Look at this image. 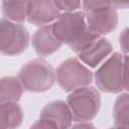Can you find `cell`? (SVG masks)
Listing matches in <instances>:
<instances>
[{"label":"cell","instance_id":"6da1fadb","mask_svg":"<svg viewBox=\"0 0 129 129\" xmlns=\"http://www.w3.org/2000/svg\"><path fill=\"white\" fill-rule=\"evenodd\" d=\"M51 28L56 38L75 52H79L101 36L88 28L85 13L82 11L60 13L51 24Z\"/></svg>","mask_w":129,"mask_h":129},{"label":"cell","instance_id":"7a4b0ae2","mask_svg":"<svg viewBox=\"0 0 129 129\" xmlns=\"http://www.w3.org/2000/svg\"><path fill=\"white\" fill-rule=\"evenodd\" d=\"M98 89L104 93L119 94L128 90L127 54L113 52L93 76Z\"/></svg>","mask_w":129,"mask_h":129},{"label":"cell","instance_id":"3957f363","mask_svg":"<svg viewBox=\"0 0 129 129\" xmlns=\"http://www.w3.org/2000/svg\"><path fill=\"white\" fill-rule=\"evenodd\" d=\"M17 78L25 91L41 93L53 87L55 83V72L46 60L35 58L22 66Z\"/></svg>","mask_w":129,"mask_h":129},{"label":"cell","instance_id":"277c9868","mask_svg":"<svg viewBox=\"0 0 129 129\" xmlns=\"http://www.w3.org/2000/svg\"><path fill=\"white\" fill-rule=\"evenodd\" d=\"M73 118L77 122L92 121L99 113L101 96L94 87H83L70 92L67 98Z\"/></svg>","mask_w":129,"mask_h":129},{"label":"cell","instance_id":"5b68a950","mask_svg":"<svg viewBox=\"0 0 129 129\" xmlns=\"http://www.w3.org/2000/svg\"><path fill=\"white\" fill-rule=\"evenodd\" d=\"M93 73L77 57H70L60 62L55 72V81L64 92H72L91 85Z\"/></svg>","mask_w":129,"mask_h":129},{"label":"cell","instance_id":"8992f818","mask_svg":"<svg viewBox=\"0 0 129 129\" xmlns=\"http://www.w3.org/2000/svg\"><path fill=\"white\" fill-rule=\"evenodd\" d=\"M29 44L27 29L17 22L0 18V53L4 55H19Z\"/></svg>","mask_w":129,"mask_h":129},{"label":"cell","instance_id":"52a82bcc","mask_svg":"<svg viewBox=\"0 0 129 129\" xmlns=\"http://www.w3.org/2000/svg\"><path fill=\"white\" fill-rule=\"evenodd\" d=\"M73 115L67 102L54 100L47 103L40 111L39 119L31 128H69L73 123Z\"/></svg>","mask_w":129,"mask_h":129},{"label":"cell","instance_id":"ba28073f","mask_svg":"<svg viewBox=\"0 0 129 129\" xmlns=\"http://www.w3.org/2000/svg\"><path fill=\"white\" fill-rule=\"evenodd\" d=\"M85 17L88 28L102 36L112 32L118 24V14L112 5L86 12Z\"/></svg>","mask_w":129,"mask_h":129},{"label":"cell","instance_id":"9c48e42d","mask_svg":"<svg viewBox=\"0 0 129 129\" xmlns=\"http://www.w3.org/2000/svg\"><path fill=\"white\" fill-rule=\"evenodd\" d=\"M113 52L111 42L104 36H99L86 47L77 52L79 59L90 68H97Z\"/></svg>","mask_w":129,"mask_h":129},{"label":"cell","instance_id":"30bf717a","mask_svg":"<svg viewBox=\"0 0 129 129\" xmlns=\"http://www.w3.org/2000/svg\"><path fill=\"white\" fill-rule=\"evenodd\" d=\"M59 14L52 0H30L27 21L37 26H43L53 22Z\"/></svg>","mask_w":129,"mask_h":129},{"label":"cell","instance_id":"8fae6325","mask_svg":"<svg viewBox=\"0 0 129 129\" xmlns=\"http://www.w3.org/2000/svg\"><path fill=\"white\" fill-rule=\"evenodd\" d=\"M32 45L39 56H47L57 51L62 43L54 35L51 25H43L32 36Z\"/></svg>","mask_w":129,"mask_h":129},{"label":"cell","instance_id":"7c38bea8","mask_svg":"<svg viewBox=\"0 0 129 129\" xmlns=\"http://www.w3.org/2000/svg\"><path fill=\"white\" fill-rule=\"evenodd\" d=\"M23 121V110L17 102H0V129L17 128Z\"/></svg>","mask_w":129,"mask_h":129},{"label":"cell","instance_id":"4fadbf2b","mask_svg":"<svg viewBox=\"0 0 129 129\" xmlns=\"http://www.w3.org/2000/svg\"><path fill=\"white\" fill-rule=\"evenodd\" d=\"M30 0H2V15L17 23L27 20Z\"/></svg>","mask_w":129,"mask_h":129},{"label":"cell","instance_id":"5bb4252c","mask_svg":"<svg viewBox=\"0 0 129 129\" xmlns=\"http://www.w3.org/2000/svg\"><path fill=\"white\" fill-rule=\"evenodd\" d=\"M23 87L17 77L8 76L0 79V102H18Z\"/></svg>","mask_w":129,"mask_h":129},{"label":"cell","instance_id":"9a60e30c","mask_svg":"<svg viewBox=\"0 0 129 129\" xmlns=\"http://www.w3.org/2000/svg\"><path fill=\"white\" fill-rule=\"evenodd\" d=\"M119 94L113 107L114 126L118 128H127L129 126V95L127 91Z\"/></svg>","mask_w":129,"mask_h":129},{"label":"cell","instance_id":"2e32d148","mask_svg":"<svg viewBox=\"0 0 129 129\" xmlns=\"http://www.w3.org/2000/svg\"><path fill=\"white\" fill-rule=\"evenodd\" d=\"M58 11L73 12L81 8L82 0H52Z\"/></svg>","mask_w":129,"mask_h":129},{"label":"cell","instance_id":"e0dca14e","mask_svg":"<svg viewBox=\"0 0 129 129\" xmlns=\"http://www.w3.org/2000/svg\"><path fill=\"white\" fill-rule=\"evenodd\" d=\"M110 0H82V6L84 9V13L92 11L97 8L105 7V6H111Z\"/></svg>","mask_w":129,"mask_h":129},{"label":"cell","instance_id":"ac0fdd59","mask_svg":"<svg viewBox=\"0 0 129 129\" xmlns=\"http://www.w3.org/2000/svg\"><path fill=\"white\" fill-rule=\"evenodd\" d=\"M127 35H128V29L125 28L120 36H119V43H120V46H121V50L124 52V54H127L128 52V42H127Z\"/></svg>","mask_w":129,"mask_h":129},{"label":"cell","instance_id":"d6986e66","mask_svg":"<svg viewBox=\"0 0 129 129\" xmlns=\"http://www.w3.org/2000/svg\"><path fill=\"white\" fill-rule=\"evenodd\" d=\"M110 1L115 9H127L129 6V0H110Z\"/></svg>","mask_w":129,"mask_h":129}]
</instances>
